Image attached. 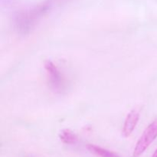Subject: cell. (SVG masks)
<instances>
[{
	"instance_id": "cell-3",
	"label": "cell",
	"mask_w": 157,
	"mask_h": 157,
	"mask_svg": "<svg viewBox=\"0 0 157 157\" xmlns=\"http://www.w3.org/2000/svg\"><path fill=\"white\" fill-rule=\"evenodd\" d=\"M140 119V111L137 109H133L127 114L123 127L122 133L124 136L128 137L136 128Z\"/></svg>"
},
{
	"instance_id": "cell-4",
	"label": "cell",
	"mask_w": 157,
	"mask_h": 157,
	"mask_svg": "<svg viewBox=\"0 0 157 157\" xmlns=\"http://www.w3.org/2000/svg\"><path fill=\"white\" fill-rule=\"evenodd\" d=\"M87 148L90 153L98 157H121L115 152L110 151V150L103 148L99 146L94 145V144H88L87 146Z\"/></svg>"
},
{
	"instance_id": "cell-1",
	"label": "cell",
	"mask_w": 157,
	"mask_h": 157,
	"mask_svg": "<svg viewBox=\"0 0 157 157\" xmlns=\"http://www.w3.org/2000/svg\"><path fill=\"white\" fill-rule=\"evenodd\" d=\"M157 137V117L146 128L138 140L133 150V157H139L144 154L152 143Z\"/></svg>"
},
{
	"instance_id": "cell-5",
	"label": "cell",
	"mask_w": 157,
	"mask_h": 157,
	"mask_svg": "<svg viewBox=\"0 0 157 157\" xmlns=\"http://www.w3.org/2000/svg\"><path fill=\"white\" fill-rule=\"evenodd\" d=\"M59 139L65 144H75L78 141V136L70 130H63L59 133Z\"/></svg>"
},
{
	"instance_id": "cell-6",
	"label": "cell",
	"mask_w": 157,
	"mask_h": 157,
	"mask_svg": "<svg viewBox=\"0 0 157 157\" xmlns=\"http://www.w3.org/2000/svg\"><path fill=\"white\" fill-rule=\"evenodd\" d=\"M152 157H157V149L156 150H155V152L153 153V156H152Z\"/></svg>"
},
{
	"instance_id": "cell-2",
	"label": "cell",
	"mask_w": 157,
	"mask_h": 157,
	"mask_svg": "<svg viewBox=\"0 0 157 157\" xmlns=\"http://www.w3.org/2000/svg\"><path fill=\"white\" fill-rule=\"evenodd\" d=\"M44 69L52 88L58 91L62 90L64 88V80L56 65L52 61H46L44 62Z\"/></svg>"
}]
</instances>
